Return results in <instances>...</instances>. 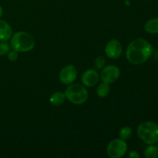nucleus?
<instances>
[{"label":"nucleus","mask_w":158,"mask_h":158,"mask_svg":"<svg viewBox=\"0 0 158 158\" xmlns=\"http://www.w3.org/2000/svg\"><path fill=\"white\" fill-rule=\"evenodd\" d=\"M153 52V47L149 42L142 38L131 41L126 50L127 60L134 65H140L148 61Z\"/></svg>","instance_id":"nucleus-1"},{"label":"nucleus","mask_w":158,"mask_h":158,"mask_svg":"<svg viewBox=\"0 0 158 158\" xmlns=\"http://www.w3.org/2000/svg\"><path fill=\"white\" fill-rule=\"evenodd\" d=\"M100 80V76L95 69H87L83 73L81 81L85 86L91 87L97 84Z\"/></svg>","instance_id":"nucleus-9"},{"label":"nucleus","mask_w":158,"mask_h":158,"mask_svg":"<svg viewBox=\"0 0 158 158\" xmlns=\"http://www.w3.org/2000/svg\"><path fill=\"white\" fill-rule=\"evenodd\" d=\"M105 63H106V60H105L104 57L98 56L95 60V62H94V66H95L96 69H102L103 67H104Z\"/></svg>","instance_id":"nucleus-17"},{"label":"nucleus","mask_w":158,"mask_h":158,"mask_svg":"<svg viewBox=\"0 0 158 158\" xmlns=\"http://www.w3.org/2000/svg\"><path fill=\"white\" fill-rule=\"evenodd\" d=\"M120 76V71L117 66L114 65H109L102 69L100 73V78L104 83L110 84L114 83L119 79Z\"/></svg>","instance_id":"nucleus-6"},{"label":"nucleus","mask_w":158,"mask_h":158,"mask_svg":"<svg viewBox=\"0 0 158 158\" xmlns=\"http://www.w3.org/2000/svg\"><path fill=\"white\" fill-rule=\"evenodd\" d=\"M123 48L122 45L117 40L113 39L110 40L105 47V54L106 56L112 60H117L121 56Z\"/></svg>","instance_id":"nucleus-8"},{"label":"nucleus","mask_w":158,"mask_h":158,"mask_svg":"<svg viewBox=\"0 0 158 158\" xmlns=\"http://www.w3.org/2000/svg\"><path fill=\"white\" fill-rule=\"evenodd\" d=\"M110 85L108 83L103 82L97 87V93L99 97H101V98H103V97H106L110 94Z\"/></svg>","instance_id":"nucleus-13"},{"label":"nucleus","mask_w":158,"mask_h":158,"mask_svg":"<svg viewBox=\"0 0 158 158\" xmlns=\"http://www.w3.org/2000/svg\"><path fill=\"white\" fill-rule=\"evenodd\" d=\"M10 51V46L7 42L0 41V56H4Z\"/></svg>","instance_id":"nucleus-16"},{"label":"nucleus","mask_w":158,"mask_h":158,"mask_svg":"<svg viewBox=\"0 0 158 158\" xmlns=\"http://www.w3.org/2000/svg\"><path fill=\"white\" fill-rule=\"evenodd\" d=\"M2 14H3V9L2 8V6H0V18L2 16Z\"/></svg>","instance_id":"nucleus-20"},{"label":"nucleus","mask_w":158,"mask_h":158,"mask_svg":"<svg viewBox=\"0 0 158 158\" xmlns=\"http://www.w3.org/2000/svg\"><path fill=\"white\" fill-rule=\"evenodd\" d=\"M137 135L148 144L158 142V125L151 121H145L137 127Z\"/></svg>","instance_id":"nucleus-3"},{"label":"nucleus","mask_w":158,"mask_h":158,"mask_svg":"<svg viewBox=\"0 0 158 158\" xmlns=\"http://www.w3.org/2000/svg\"><path fill=\"white\" fill-rule=\"evenodd\" d=\"M127 144L126 140L122 139H114L107 145L106 153L110 158H120L126 154Z\"/></svg>","instance_id":"nucleus-5"},{"label":"nucleus","mask_w":158,"mask_h":158,"mask_svg":"<svg viewBox=\"0 0 158 158\" xmlns=\"http://www.w3.org/2000/svg\"><path fill=\"white\" fill-rule=\"evenodd\" d=\"M146 32L151 34L158 33V18H154L148 20L144 25Z\"/></svg>","instance_id":"nucleus-12"},{"label":"nucleus","mask_w":158,"mask_h":158,"mask_svg":"<svg viewBox=\"0 0 158 158\" xmlns=\"http://www.w3.org/2000/svg\"><path fill=\"white\" fill-rule=\"evenodd\" d=\"M78 72L73 65H67L64 66L60 72V80L62 83L69 85L73 83L77 79Z\"/></svg>","instance_id":"nucleus-7"},{"label":"nucleus","mask_w":158,"mask_h":158,"mask_svg":"<svg viewBox=\"0 0 158 158\" xmlns=\"http://www.w3.org/2000/svg\"><path fill=\"white\" fill-rule=\"evenodd\" d=\"M129 157L131 158H139L140 155H139L137 151H131L129 154Z\"/></svg>","instance_id":"nucleus-19"},{"label":"nucleus","mask_w":158,"mask_h":158,"mask_svg":"<svg viewBox=\"0 0 158 158\" xmlns=\"http://www.w3.org/2000/svg\"><path fill=\"white\" fill-rule=\"evenodd\" d=\"M12 35V29L10 25L4 20H0V41L7 42Z\"/></svg>","instance_id":"nucleus-10"},{"label":"nucleus","mask_w":158,"mask_h":158,"mask_svg":"<svg viewBox=\"0 0 158 158\" xmlns=\"http://www.w3.org/2000/svg\"><path fill=\"white\" fill-rule=\"evenodd\" d=\"M65 100H66V97L63 93L56 92L50 96L49 102L53 106H60L64 103Z\"/></svg>","instance_id":"nucleus-11"},{"label":"nucleus","mask_w":158,"mask_h":158,"mask_svg":"<svg viewBox=\"0 0 158 158\" xmlns=\"http://www.w3.org/2000/svg\"><path fill=\"white\" fill-rule=\"evenodd\" d=\"M119 136H120V138L123 140H129L132 136V130L130 127H123L120 129Z\"/></svg>","instance_id":"nucleus-15"},{"label":"nucleus","mask_w":158,"mask_h":158,"mask_svg":"<svg viewBox=\"0 0 158 158\" xmlns=\"http://www.w3.org/2000/svg\"><path fill=\"white\" fill-rule=\"evenodd\" d=\"M65 97L70 103L76 105L84 103L88 99V92L84 86L79 83L69 84L65 89Z\"/></svg>","instance_id":"nucleus-4"},{"label":"nucleus","mask_w":158,"mask_h":158,"mask_svg":"<svg viewBox=\"0 0 158 158\" xmlns=\"http://www.w3.org/2000/svg\"><path fill=\"white\" fill-rule=\"evenodd\" d=\"M19 58V54L18 52H16L15 50H13L12 49V51H9L8 52V59H9V61L11 62H14L16 61Z\"/></svg>","instance_id":"nucleus-18"},{"label":"nucleus","mask_w":158,"mask_h":158,"mask_svg":"<svg viewBox=\"0 0 158 158\" xmlns=\"http://www.w3.org/2000/svg\"><path fill=\"white\" fill-rule=\"evenodd\" d=\"M144 157L147 158H157L158 147L153 144H149V146L144 151Z\"/></svg>","instance_id":"nucleus-14"},{"label":"nucleus","mask_w":158,"mask_h":158,"mask_svg":"<svg viewBox=\"0 0 158 158\" xmlns=\"http://www.w3.org/2000/svg\"><path fill=\"white\" fill-rule=\"evenodd\" d=\"M10 40L11 48L18 52H29L35 46V40L32 35L23 31L15 32Z\"/></svg>","instance_id":"nucleus-2"}]
</instances>
